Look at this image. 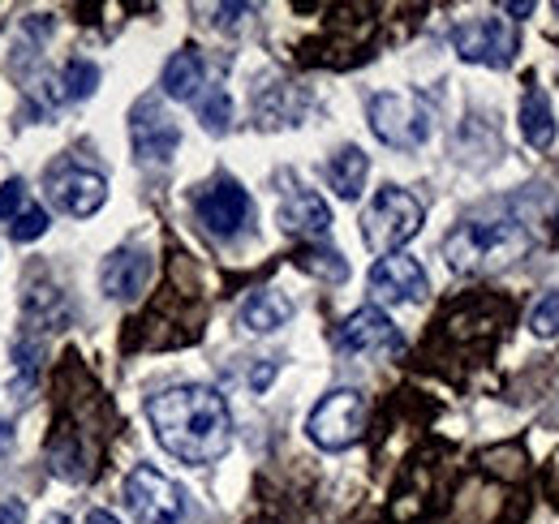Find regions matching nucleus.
Listing matches in <instances>:
<instances>
[{
  "mask_svg": "<svg viewBox=\"0 0 559 524\" xmlns=\"http://www.w3.org/2000/svg\"><path fill=\"white\" fill-rule=\"evenodd\" d=\"M82 524H121V521H117L112 512H99V508H95V512H91V516H86Z\"/></svg>",
  "mask_w": 559,
  "mask_h": 524,
  "instance_id": "c756f323",
  "label": "nucleus"
},
{
  "mask_svg": "<svg viewBox=\"0 0 559 524\" xmlns=\"http://www.w3.org/2000/svg\"><path fill=\"white\" fill-rule=\"evenodd\" d=\"M126 503L142 524H177L186 512V499L177 490V481H168L159 468L139 464L126 481Z\"/></svg>",
  "mask_w": 559,
  "mask_h": 524,
  "instance_id": "423d86ee",
  "label": "nucleus"
},
{
  "mask_svg": "<svg viewBox=\"0 0 559 524\" xmlns=\"http://www.w3.org/2000/svg\"><path fill=\"white\" fill-rule=\"evenodd\" d=\"M483 464L499 477H525V452L521 448H490V452H483Z\"/></svg>",
  "mask_w": 559,
  "mask_h": 524,
  "instance_id": "b1692460",
  "label": "nucleus"
},
{
  "mask_svg": "<svg viewBox=\"0 0 559 524\" xmlns=\"http://www.w3.org/2000/svg\"><path fill=\"white\" fill-rule=\"evenodd\" d=\"M521 130H525V142L534 151H547L556 142V112H551V99L543 91H530L525 104H521Z\"/></svg>",
  "mask_w": 559,
  "mask_h": 524,
  "instance_id": "f3484780",
  "label": "nucleus"
},
{
  "mask_svg": "<svg viewBox=\"0 0 559 524\" xmlns=\"http://www.w3.org/2000/svg\"><path fill=\"white\" fill-rule=\"evenodd\" d=\"M280 224L284 233H297V237H328L332 211L314 190H288V198L280 202Z\"/></svg>",
  "mask_w": 559,
  "mask_h": 524,
  "instance_id": "4468645a",
  "label": "nucleus"
},
{
  "mask_svg": "<svg viewBox=\"0 0 559 524\" xmlns=\"http://www.w3.org/2000/svg\"><path fill=\"white\" fill-rule=\"evenodd\" d=\"M203 78H207L203 57L190 52V48H181V52H173L168 66H164V95H168V99H199Z\"/></svg>",
  "mask_w": 559,
  "mask_h": 524,
  "instance_id": "dca6fc26",
  "label": "nucleus"
},
{
  "mask_svg": "<svg viewBox=\"0 0 559 524\" xmlns=\"http://www.w3.org/2000/svg\"><path fill=\"white\" fill-rule=\"evenodd\" d=\"M370 130L379 142L396 146V151H418L430 138V112L418 95H401V91H383L370 99Z\"/></svg>",
  "mask_w": 559,
  "mask_h": 524,
  "instance_id": "39448f33",
  "label": "nucleus"
},
{
  "mask_svg": "<svg viewBox=\"0 0 559 524\" xmlns=\"http://www.w3.org/2000/svg\"><path fill=\"white\" fill-rule=\"evenodd\" d=\"M336 348L341 353H401L405 340H401V331L392 327V319L383 310L361 306V310H353L349 319L341 323Z\"/></svg>",
  "mask_w": 559,
  "mask_h": 524,
  "instance_id": "9b49d317",
  "label": "nucleus"
},
{
  "mask_svg": "<svg viewBox=\"0 0 559 524\" xmlns=\"http://www.w3.org/2000/svg\"><path fill=\"white\" fill-rule=\"evenodd\" d=\"M146 279H151V254L142 250H117L99 271V284L112 301H134L146 288Z\"/></svg>",
  "mask_w": 559,
  "mask_h": 524,
  "instance_id": "ddd939ff",
  "label": "nucleus"
},
{
  "mask_svg": "<svg viewBox=\"0 0 559 524\" xmlns=\"http://www.w3.org/2000/svg\"><path fill=\"white\" fill-rule=\"evenodd\" d=\"M272 379H276V366H259V370L250 374V388H254V392H267Z\"/></svg>",
  "mask_w": 559,
  "mask_h": 524,
  "instance_id": "bb28decb",
  "label": "nucleus"
},
{
  "mask_svg": "<svg viewBox=\"0 0 559 524\" xmlns=\"http://www.w3.org/2000/svg\"><path fill=\"white\" fill-rule=\"evenodd\" d=\"M421 228V202L401 186H383L370 198L366 215H361V241L374 254H396L405 241H414Z\"/></svg>",
  "mask_w": 559,
  "mask_h": 524,
  "instance_id": "7ed1b4c3",
  "label": "nucleus"
},
{
  "mask_svg": "<svg viewBox=\"0 0 559 524\" xmlns=\"http://www.w3.org/2000/svg\"><path fill=\"white\" fill-rule=\"evenodd\" d=\"M366 172H370V159L357 151V146H345L332 164H328V181L341 198H357L361 186H366Z\"/></svg>",
  "mask_w": 559,
  "mask_h": 524,
  "instance_id": "a211bd4d",
  "label": "nucleus"
},
{
  "mask_svg": "<svg viewBox=\"0 0 559 524\" xmlns=\"http://www.w3.org/2000/svg\"><path fill=\"white\" fill-rule=\"evenodd\" d=\"M370 293L379 301H421L426 297V271L409 254H388L370 266Z\"/></svg>",
  "mask_w": 559,
  "mask_h": 524,
  "instance_id": "f8f14e48",
  "label": "nucleus"
},
{
  "mask_svg": "<svg viewBox=\"0 0 559 524\" xmlns=\"http://www.w3.org/2000/svg\"><path fill=\"white\" fill-rule=\"evenodd\" d=\"M0 524H26V503H22V499L0 503Z\"/></svg>",
  "mask_w": 559,
  "mask_h": 524,
  "instance_id": "a878e982",
  "label": "nucleus"
},
{
  "mask_svg": "<svg viewBox=\"0 0 559 524\" xmlns=\"http://www.w3.org/2000/svg\"><path fill=\"white\" fill-rule=\"evenodd\" d=\"M525 254H530V233L516 219H465L443 241V259L461 275L508 266Z\"/></svg>",
  "mask_w": 559,
  "mask_h": 524,
  "instance_id": "f03ea898",
  "label": "nucleus"
},
{
  "mask_svg": "<svg viewBox=\"0 0 559 524\" xmlns=\"http://www.w3.org/2000/svg\"><path fill=\"white\" fill-rule=\"evenodd\" d=\"M130 142H134V155L142 164H168L181 146V130L155 99H142L130 112Z\"/></svg>",
  "mask_w": 559,
  "mask_h": 524,
  "instance_id": "6e6552de",
  "label": "nucleus"
},
{
  "mask_svg": "<svg viewBox=\"0 0 559 524\" xmlns=\"http://www.w3.org/2000/svg\"><path fill=\"white\" fill-rule=\"evenodd\" d=\"M61 86H66V99H86V95H95V86H99V66H95V61L73 57Z\"/></svg>",
  "mask_w": 559,
  "mask_h": 524,
  "instance_id": "4be33fe9",
  "label": "nucleus"
},
{
  "mask_svg": "<svg viewBox=\"0 0 559 524\" xmlns=\"http://www.w3.org/2000/svg\"><path fill=\"white\" fill-rule=\"evenodd\" d=\"M297 266L310 271V275H319V279H328V284L349 279V262L341 259L336 250H301V254H297Z\"/></svg>",
  "mask_w": 559,
  "mask_h": 524,
  "instance_id": "aec40b11",
  "label": "nucleus"
},
{
  "mask_svg": "<svg viewBox=\"0 0 559 524\" xmlns=\"http://www.w3.org/2000/svg\"><path fill=\"white\" fill-rule=\"evenodd\" d=\"M44 233H48V211L26 198V202L9 215V237H13V241H35V237H44Z\"/></svg>",
  "mask_w": 559,
  "mask_h": 524,
  "instance_id": "412c9836",
  "label": "nucleus"
},
{
  "mask_svg": "<svg viewBox=\"0 0 559 524\" xmlns=\"http://www.w3.org/2000/svg\"><path fill=\"white\" fill-rule=\"evenodd\" d=\"M215 13H219V17H215V22H237V17H241V13H250V4H219V9H215Z\"/></svg>",
  "mask_w": 559,
  "mask_h": 524,
  "instance_id": "cd10ccee",
  "label": "nucleus"
},
{
  "mask_svg": "<svg viewBox=\"0 0 559 524\" xmlns=\"http://www.w3.org/2000/svg\"><path fill=\"white\" fill-rule=\"evenodd\" d=\"M228 112H233L228 95H224V91H211V99L203 104V126H207L211 133H224L228 130Z\"/></svg>",
  "mask_w": 559,
  "mask_h": 524,
  "instance_id": "393cba45",
  "label": "nucleus"
},
{
  "mask_svg": "<svg viewBox=\"0 0 559 524\" xmlns=\"http://www.w3.org/2000/svg\"><path fill=\"white\" fill-rule=\"evenodd\" d=\"M194 211L207 224V233H215V237H237L246 228V219H250V194L233 177H219V181H211V186L199 190Z\"/></svg>",
  "mask_w": 559,
  "mask_h": 524,
  "instance_id": "1a4fd4ad",
  "label": "nucleus"
},
{
  "mask_svg": "<svg viewBox=\"0 0 559 524\" xmlns=\"http://www.w3.org/2000/svg\"><path fill=\"white\" fill-rule=\"evenodd\" d=\"M293 319V301L280 293V288H259L246 297L241 306V327L254 331V335H267V331H280Z\"/></svg>",
  "mask_w": 559,
  "mask_h": 524,
  "instance_id": "2eb2a0df",
  "label": "nucleus"
},
{
  "mask_svg": "<svg viewBox=\"0 0 559 524\" xmlns=\"http://www.w3.org/2000/svg\"><path fill=\"white\" fill-rule=\"evenodd\" d=\"M52 524H66V521H61V516H57V521H52Z\"/></svg>",
  "mask_w": 559,
  "mask_h": 524,
  "instance_id": "7c9ffc66",
  "label": "nucleus"
},
{
  "mask_svg": "<svg viewBox=\"0 0 559 524\" xmlns=\"http://www.w3.org/2000/svg\"><path fill=\"white\" fill-rule=\"evenodd\" d=\"M151 430L168 456L186 464H211L233 448V413L207 383H186L146 400Z\"/></svg>",
  "mask_w": 559,
  "mask_h": 524,
  "instance_id": "f257e3e1",
  "label": "nucleus"
},
{
  "mask_svg": "<svg viewBox=\"0 0 559 524\" xmlns=\"http://www.w3.org/2000/svg\"><path fill=\"white\" fill-rule=\"evenodd\" d=\"M48 464H52V473H57V477H66V481H82V477H86V452H82V443L70 439V434L52 439V448H48Z\"/></svg>",
  "mask_w": 559,
  "mask_h": 524,
  "instance_id": "6ab92c4d",
  "label": "nucleus"
},
{
  "mask_svg": "<svg viewBox=\"0 0 559 524\" xmlns=\"http://www.w3.org/2000/svg\"><path fill=\"white\" fill-rule=\"evenodd\" d=\"M361 430H366V395L353 392V388L323 395L306 421L310 443L323 452H345L361 439Z\"/></svg>",
  "mask_w": 559,
  "mask_h": 524,
  "instance_id": "20e7f679",
  "label": "nucleus"
},
{
  "mask_svg": "<svg viewBox=\"0 0 559 524\" xmlns=\"http://www.w3.org/2000/svg\"><path fill=\"white\" fill-rule=\"evenodd\" d=\"M503 13H512V17H530L534 4H530V0H512V4H503Z\"/></svg>",
  "mask_w": 559,
  "mask_h": 524,
  "instance_id": "c85d7f7f",
  "label": "nucleus"
},
{
  "mask_svg": "<svg viewBox=\"0 0 559 524\" xmlns=\"http://www.w3.org/2000/svg\"><path fill=\"white\" fill-rule=\"evenodd\" d=\"M48 198L73 215V219H86V215H95L104 202H108V181L99 177V172H91V168H82V164H57L52 172H48Z\"/></svg>",
  "mask_w": 559,
  "mask_h": 524,
  "instance_id": "0eeeda50",
  "label": "nucleus"
},
{
  "mask_svg": "<svg viewBox=\"0 0 559 524\" xmlns=\"http://www.w3.org/2000/svg\"><path fill=\"white\" fill-rule=\"evenodd\" d=\"M530 327H534V335H538V340H556V335H559V293H547V297L534 306Z\"/></svg>",
  "mask_w": 559,
  "mask_h": 524,
  "instance_id": "5701e85b",
  "label": "nucleus"
},
{
  "mask_svg": "<svg viewBox=\"0 0 559 524\" xmlns=\"http://www.w3.org/2000/svg\"><path fill=\"white\" fill-rule=\"evenodd\" d=\"M452 48L461 52V61H474V66H508L516 52V35L503 17H483V22L456 26Z\"/></svg>",
  "mask_w": 559,
  "mask_h": 524,
  "instance_id": "9d476101",
  "label": "nucleus"
}]
</instances>
